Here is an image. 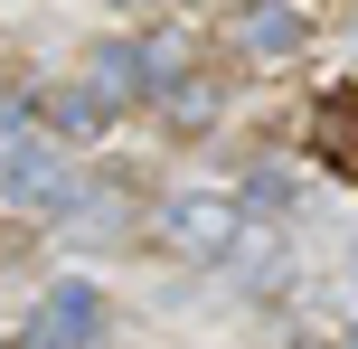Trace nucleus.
Here are the masks:
<instances>
[{"instance_id":"f257e3e1","label":"nucleus","mask_w":358,"mask_h":349,"mask_svg":"<svg viewBox=\"0 0 358 349\" xmlns=\"http://www.w3.org/2000/svg\"><path fill=\"white\" fill-rule=\"evenodd\" d=\"M236 227H245V208H236L227 189H179V199L151 208V245L179 255V264H227Z\"/></svg>"},{"instance_id":"0eeeda50","label":"nucleus","mask_w":358,"mask_h":349,"mask_svg":"<svg viewBox=\"0 0 358 349\" xmlns=\"http://www.w3.org/2000/svg\"><path fill=\"white\" fill-rule=\"evenodd\" d=\"M85 85L104 94V104H142V94H151V76H142V38H104V48H94V66H85Z\"/></svg>"},{"instance_id":"20e7f679","label":"nucleus","mask_w":358,"mask_h":349,"mask_svg":"<svg viewBox=\"0 0 358 349\" xmlns=\"http://www.w3.org/2000/svg\"><path fill=\"white\" fill-rule=\"evenodd\" d=\"M311 38V19L292 10V0H245V10H236V48L245 57H292Z\"/></svg>"},{"instance_id":"39448f33","label":"nucleus","mask_w":358,"mask_h":349,"mask_svg":"<svg viewBox=\"0 0 358 349\" xmlns=\"http://www.w3.org/2000/svg\"><path fill=\"white\" fill-rule=\"evenodd\" d=\"M227 274L245 283V293H273V283H283V227H273V218H245L236 245H227Z\"/></svg>"},{"instance_id":"f03ea898","label":"nucleus","mask_w":358,"mask_h":349,"mask_svg":"<svg viewBox=\"0 0 358 349\" xmlns=\"http://www.w3.org/2000/svg\"><path fill=\"white\" fill-rule=\"evenodd\" d=\"M66 199H76V170H66V151H57L48 132L0 161V208H10V218H57Z\"/></svg>"},{"instance_id":"9d476101","label":"nucleus","mask_w":358,"mask_h":349,"mask_svg":"<svg viewBox=\"0 0 358 349\" xmlns=\"http://www.w3.org/2000/svg\"><path fill=\"white\" fill-rule=\"evenodd\" d=\"M38 142V123H29V94H0V161L10 151H29Z\"/></svg>"},{"instance_id":"423d86ee","label":"nucleus","mask_w":358,"mask_h":349,"mask_svg":"<svg viewBox=\"0 0 358 349\" xmlns=\"http://www.w3.org/2000/svg\"><path fill=\"white\" fill-rule=\"evenodd\" d=\"M311 151H321L340 180H358V85L321 94V123H311Z\"/></svg>"},{"instance_id":"6e6552de","label":"nucleus","mask_w":358,"mask_h":349,"mask_svg":"<svg viewBox=\"0 0 358 349\" xmlns=\"http://www.w3.org/2000/svg\"><path fill=\"white\" fill-rule=\"evenodd\" d=\"M38 113H48V142H94L113 104H104V94H94V85H57L48 104H38Z\"/></svg>"},{"instance_id":"9b49d317","label":"nucleus","mask_w":358,"mask_h":349,"mask_svg":"<svg viewBox=\"0 0 358 349\" xmlns=\"http://www.w3.org/2000/svg\"><path fill=\"white\" fill-rule=\"evenodd\" d=\"M245 199L264 208V218H283V208H292V180H283V170L264 161V170H255V180H245Z\"/></svg>"},{"instance_id":"7ed1b4c3","label":"nucleus","mask_w":358,"mask_h":349,"mask_svg":"<svg viewBox=\"0 0 358 349\" xmlns=\"http://www.w3.org/2000/svg\"><path fill=\"white\" fill-rule=\"evenodd\" d=\"M94 331H104V293H94L85 274H66V283H48V302L29 312L19 349H85Z\"/></svg>"},{"instance_id":"f8f14e48","label":"nucleus","mask_w":358,"mask_h":349,"mask_svg":"<svg viewBox=\"0 0 358 349\" xmlns=\"http://www.w3.org/2000/svg\"><path fill=\"white\" fill-rule=\"evenodd\" d=\"M349 349H358V331H349Z\"/></svg>"},{"instance_id":"1a4fd4ad","label":"nucleus","mask_w":358,"mask_h":349,"mask_svg":"<svg viewBox=\"0 0 358 349\" xmlns=\"http://www.w3.org/2000/svg\"><path fill=\"white\" fill-rule=\"evenodd\" d=\"M170 113H179V132H208V113H217V85H208V76L170 85Z\"/></svg>"}]
</instances>
